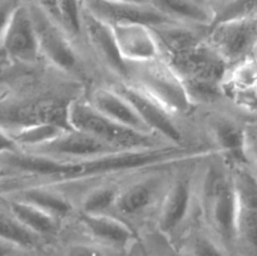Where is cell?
Here are the masks:
<instances>
[{
    "label": "cell",
    "mask_w": 257,
    "mask_h": 256,
    "mask_svg": "<svg viewBox=\"0 0 257 256\" xmlns=\"http://www.w3.org/2000/svg\"><path fill=\"white\" fill-rule=\"evenodd\" d=\"M33 3L38 5L42 10H44L48 15L53 18L55 22L60 24L59 9H58V0H33ZM62 25V24H60Z\"/></svg>",
    "instance_id": "cell-32"
},
{
    "label": "cell",
    "mask_w": 257,
    "mask_h": 256,
    "mask_svg": "<svg viewBox=\"0 0 257 256\" xmlns=\"http://www.w3.org/2000/svg\"><path fill=\"white\" fill-rule=\"evenodd\" d=\"M67 124L69 128L89 133L122 151L158 147L157 141L152 138V135L119 124L102 114L89 102L77 100L69 104L67 108Z\"/></svg>",
    "instance_id": "cell-4"
},
{
    "label": "cell",
    "mask_w": 257,
    "mask_h": 256,
    "mask_svg": "<svg viewBox=\"0 0 257 256\" xmlns=\"http://www.w3.org/2000/svg\"><path fill=\"white\" fill-rule=\"evenodd\" d=\"M83 32L88 38V42L92 45L95 54L117 74L128 75V63L123 59L118 49L113 28L107 23L102 22L98 18L84 10L83 12Z\"/></svg>",
    "instance_id": "cell-13"
},
{
    "label": "cell",
    "mask_w": 257,
    "mask_h": 256,
    "mask_svg": "<svg viewBox=\"0 0 257 256\" xmlns=\"http://www.w3.org/2000/svg\"><path fill=\"white\" fill-rule=\"evenodd\" d=\"M8 212L39 236L52 235L57 231V217L22 200L10 197L8 200Z\"/></svg>",
    "instance_id": "cell-22"
},
{
    "label": "cell",
    "mask_w": 257,
    "mask_h": 256,
    "mask_svg": "<svg viewBox=\"0 0 257 256\" xmlns=\"http://www.w3.org/2000/svg\"><path fill=\"white\" fill-rule=\"evenodd\" d=\"M39 39L40 52L59 69L72 70L77 65V55L65 34L64 28L55 22L35 3L28 5Z\"/></svg>",
    "instance_id": "cell-9"
},
{
    "label": "cell",
    "mask_w": 257,
    "mask_h": 256,
    "mask_svg": "<svg viewBox=\"0 0 257 256\" xmlns=\"http://www.w3.org/2000/svg\"><path fill=\"white\" fill-rule=\"evenodd\" d=\"M150 4L167 18L182 24L211 27L213 23L212 9L197 0H150Z\"/></svg>",
    "instance_id": "cell-16"
},
{
    "label": "cell",
    "mask_w": 257,
    "mask_h": 256,
    "mask_svg": "<svg viewBox=\"0 0 257 256\" xmlns=\"http://www.w3.org/2000/svg\"><path fill=\"white\" fill-rule=\"evenodd\" d=\"M12 197L30 203L57 218L65 217L73 210L72 203L64 196L44 188V186H30L22 188L13 193Z\"/></svg>",
    "instance_id": "cell-21"
},
{
    "label": "cell",
    "mask_w": 257,
    "mask_h": 256,
    "mask_svg": "<svg viewBox=\"0 0 257 256\" xmlns=\"http://www.w3.org/2000/svg\"><path fill=\"white\" fill-rule=\"evenodd\" d=\"M197 2H201V3H205V2H203V0H197Z\"/></svg>",
    "instance_id": "cell-36"
},
{
    "label": "cell",
    "mask_w": 257,
    "mask_h": 256,
    "mask_svg": "<svg viewBox=\"0 0 257 256\" xmlns=\"http://www.w3.org/2000/svg\"><path fill=\"white\" fill-rule=\"evenodd\" d=\"M119 191L113 186H102L92 190L84 196L82 208L84 215H104L110 207L115 206Z\"/></svg>",
    "instance_id": "cell-26"
},
{
    "label": "cell",
    "mask_w": 257,
    "mask_h": 256,
    "mask_svg": "<svg viewBox=\"0 0 257 256\" xmlns=\"http://www.w3.org/2000/svg\"><path fill=\"white\" fill-rule=\"evenodd\" d=\"M216 155H221L217 147L185 145L122 151L112 155L82 160H63L25 151H12L3 152V165L15 172L38 178V182L34 186H50L141 168L187 162Z\"/></svg>",
    "instance_id": "cell-1"
},
{
    "label": "cell",
    "mask_w": 257,
    "mask_h": 256,
    "mask_svg": "<svg viewBox=\"0 0 257 256\" xmlns=\"http://www.w3.org/2000/svg\"><path fill=\"white\" fill-rule=\"evenodd\" d=\"M115 90L132 103L151 132L162 136L173 145H182V135L172 119L173 114L160 102L147 94L138 85L122 84L115 88Z\"/></svg>",
    "instance_id": "cell-11"
},
{
    "label": "cell",
    "mask_w": 257,
    "mask_h": 256,
    "mask_svg": "<svg viewBox=\"0 0 257 256\" xmlns=\"http://www.w3.org/2000/svg\"><path fill=\"white\" fill-rule=\"evenodd\" d=\"M216 147L221 155H225L236 166L242 165L248 160L246 153V138L247 133L241 127L228 119H218L213 124Z\"/></svg>",
    "instance_id": "cell-18"
},
{
    "label": "cell",
    "mask_w": 257,
    "mask_h": 256,
    "mask_svg": "<svg viewBox=\"0 0 257 256\" xmlns=\"http://www.w3.org/2000/svg\"><path fill=\"white\" fill-rule=\"evenodd\" d=\"M67 256H105L100 248L97 246L88 245V243H75L72 245L67 251Z\"/></svg>",
    "instance_id": "cell-31"
},
{
    "label": "cell",
    "mask_w": 257,
    "mask_h": 256,
    "mask_svg": "<svg viewBox=\"0 0 257 256\" xmlns=\"http://www.w3.org/2000/svg\"><path fill=\"white\" fill-rule=\"evenodd\" d=\"M253 57H255L256 59H257V43H256L255 48H253Z\"/></svg>",
    "instance_id": "cell-35"
},
{
    "label": "cell",
    "mask_w": 257,
    "mask_h": 256,
    "mask_svg": "<svg viewBox=\"0 0 257 256\" xmlns=\"http://www.w3.org/2000/svg\"><path fill=\"white\" fill-rule=\"evenodd\" d=\"M3 52L19 62H34L40 52L39 39L28 5L15 7L3 22Z\"/></svg>",
    "instance_id": "cell-7"
},
{
    "label": "cell",
    "mask_w": 257,
    "mask_h": 256,
    "mask_svg": "<svg viewBox=\"0 0 257 256\" xmlns=\"http://www.w3.org/2000/svg\"><path fill=\"white\" fill-rule=\"evenodd\" d=\"M60 24L72 37L83 32V0H58Z\"/></svg>",
    "instance_id": "cell-29"
},
{
    "label": "cell",
    "mask_w": 257,
    "mask_h": 256,
    "mask_svg": "<svg viewBox=\"0 0 257 256\" xmlns=\"http://www.w3.org/2000/svg\"><path fill=\"white\" fill-rule=\"evenodd\" d=\"M246 153L248 160H252L257 165V133L247 135L246 138Z\"/></svg>",
    "instance_id": "cell-33"
},
{
    "label": "cell",
    "mask_w": 257,
    "mask_h": 256,
    "mask_svg": "<svg viewBox=\"0 0 257 256\" xmlns=\"http://www.w3.org/2000/svg\"><path fill=\"white\" fill-rule=\"evenodd\" d=\"M247 89H257V59L255 57L245 58L238 62L231 74L226 77L222 85V90L228 95Z\"/></svg>",
    "instance_id": "cell-24"
},
{
    "label": "cell",
    "mask_w": 257,
    "mask_h": 256,
    "mask_svg": "<svg viewBox=\"0 0 257 256\" xmlns=\"http://www.w3.org/2000/svg\"><path fill=\"white\" fill-rule=\"evenodd\" d=\"M25 152L35 155L48 156L53 158L63 160H82V158L100 157L122 152V150L113 147L109 143L82 131L68 128L58 138L44 146Z\"/></svg>",
    "instance_id": "cell-10"
},
{
    "label": "cell",
    "mask_w": 257,
    "mask_h": 256,
    "mask_svg": "<svg viewBox=\"0 0 257 256\" xmlns=\"http://www.w3.org/2000/svg\"><path fill=\"white\" fill-rule=\"evenodd\" d=\"M90 104L97 108L102 114L107 115L110 119L115 120L119 124L138 131L142 133L153 135L132 103L123 97L115 89H97L92 95Z\"/></svg>",
    "instance_id": "cell-15"
},
{
    "label": "cell",
    "mask_w": 257,
    "mask_h": 256,
    "mask_svg": "<svg viewBox=\"0 0 257 256\" xmlns=\"http://www.w3.org/2000/svg\"><path fill=\"white\" fill-rule=\"evenodd\" d=\"M9 256H14V255H9Z\"/></svg>",
    "instance_id": "cell-37"
},
{
    "label": "cell",
    "mask_w": 257,
    "mask_h": 256,
    "mask_svg": "<svg viewBox=\"0 0 257 256\" xmlns=\"http://www.w3.org/2000/svg\"><path fill=\"white\" fill-rule=\"evenodd\" d=\"M112 28L120 55L128 64L161 59L162 52L152 28L146 25H115Z\"/></svg>",
    "instance_id": "cell-12"
},
{
    "label": "cell",
    "mask_w": 257,
    "mask_h": 256,
    "mask_svg": "<svg viewBox=\"0 0 257 256\" xmlns=\"http://www.w3.org/2000/svg\"><path fill=\"white\" fill-rule=\"evenodd\" d=\"M182 23L152 28L163 60L183 80L191 97L208 98L222 90L227 77V60L208 40Z\"/></svg>",
    "instance_id": "cell-2"
},
{
    "label": "cell",
    "mask_w": 257,
    "mask_h": 256,
    "mask_svg": "<svg viewBox=\"0 0 257 256\" xmlns=\"http://www.w3.org/2000/svg\"><path fill=\"white\" fill-rule=\"evenodd\" d=\"M193 256H230L218 243L206 236H198L192 246Z\"/></svg>",
    "instance_id": "cell-30"
},
{
    "label": "cell",
    "mask_w": 257,
    "mask_h": 256,
    "mask_svg": "<svg viewBox=\"0 0 257 256\" xmlns=\"http://www.w3.org/2000/svg\"><path fill=\"white\" fill-rule=\"evenodd\" d=\"M192 182L186 176L173 181L166 192L158 215V227L166 235H172L187 218L192 206Z\"/></svg>",
    "instance_id": "cell-14"
},
{
    "label": "cell",
    "mask_w": 257,
    "mask_h": 256,
    "mask_svg": "<svg viewBox=\"0 0 257 256\" xmlns=\"http://www.w3.org/2000/svg\"><path fill=\"white\" fill-rule=\"evenodd\" d=\"M39 237V235L23 225L9 212L2 216V238L9 245L20 248H32L37 245Z\"/></svg>",
    "instance_id": "cell-25"
},
{
    "label": "cell",
    "mask_w": 257,
    "mask_h": 256,
    "mask_svg": "<svg viewBox=\"0 0 257 256\" xmlns=\"http://www.w3.org/2000/svg\"><path fill=\"white\" fill-rule=\"evenodd\" d=\"M237 242L246 256H257V210L238 208Z\"/></svg>",
    "instance_id": "cell-27"
},
{
    "label": "cell",
    "mask_w": 257,
    "mask_h": 256,
    "mask_svg": "<svg viewBox=\"0 0 257 256\" xmlns=\"http://www.w3.org/2000/svg\"><path fill=\"white\" fill-rule=\"evenodd\" d=\"M137 65L140 68L136 69V78L141 89L155 98L172 114L190 112L193 98L183 80L162 58Z\"/></svg>",
    "instance_id": "cell-5"
},
{
    "label": "cell",
    "mask_w": 257,
    "mask_h": 256,
    "mask_svg": "<svg viewBox=\"0 0 257 256\" xmlns=\"http://www.w3.org/2000/svg\"><path fill=\"white\" fill-rule=\"evenodd\" d=\"M83 8L93 17L115 25H146L150 28L177 23L158 12L150 3L112 2V0H83Z\"/></svg>",
    "instance_id": "cell-6"
},
{
    "label": "cell",
    "mask_w": 257,
    "mask_h": 256,
    "mask_svg": "<svg viewBox=\"0 0 257 256\" xmlns=\"http://www.w3.org/2000/svg\"><path fill=\"white\" fill-rule=\"evenodd\" d=\"M68 127L54 122H35L22 124L7 131L3 128V135L7 136L15 148L20 151H33L59 137Z\"/></svg>",
    "instance_id": "cell-17"
},
{
    "label": "cell",
    "mask_w": 257,
    "mask_h": 256,
    "mask_svg": "<svg viewBox=\"0 0 257 256\" xmlns=\"http://www.w3.org/2000/svg\"><path fill=\"white\" fill-rule=\"evenodd\" d=\"M257 18V0H222L213 9V23Z\"/></svg>",
    "instance_id": "cell-28"
},
{
    "label": "cell",
    "mask_w": 257,
    "mask_h": 256,
    "mask_svg": "<svg viewBox=\"0 0 257 256\" xmlns=\"http://www.w3.org/2000/svg\"><path fill=\"white\" fill-rule=\"evenodd\" d=\"M161 183L158 178L151 177L132 183L119 191L115 207L125 215H137L147 210L156 200Z\"/></svg>",
    "instance_id": "cell-19"
},
{
    "label": "cell",
    "mask_w": 257,
    "mask_h": 256,
    "mask_svg": "<svg viewBox=\"0 0 257 256\" xmlns=\"http://www.w3.org/2000/svg\"><path fill=\"white\" fill-rule=\"evenodd\" d=\"M208 42L230 62H241L257 43V18L233 19L211 25Z\"/></svg>",
    "instance_id": "cell-8"
},
{
    "label": "cell",
    "mask_w": 257,
    "mask_h": 256,
    "mask_svg": "<svg viewBox=\"0 0 257 256\" xmlns=\"http://www.w3.org/2000/svg\"><path fill=\"white\" fill-rule=\"evenodd\" d=\"M203 213L218 238L227 247L237 242L238 202L231 171L213 163L206 171L202 182Z\"/></svg>",
    "instance_id": "cell-3"
},
{
    "label": "cell",
    "mask_w": 257,
    "mask_h": 256,
    "mask_svg": "<svg viewBox=\"0 0 257 256\" xmlns=\"http://www.w3.org/2000/svg\"><path fill=\"white\" fill-rule=\"evenodd\" d=\"M83 223L92 236L103 242L124 246L135 238V233L128 225L104 215H83Z\"/></svg>",
    "instance_id": "cell-20"
},
{
    "label": "cell",
    "mask_w": 257,
    "mask_h": 256,
    "mask_svg": "<svg viewBox=\"0 0 257 256\" xmlns=\"http://www.w3.org/2000/svg\"><path fill=\"white\" fill-rule=\"evenodd\" d=\"M112 2H131V3H150V0H112Z\"/></svg>",
    "instance_id": "cell-34"
},
{
    "label": "cell",
    "mask_w": 257,
    "mask_h": 256,
    "mask_svg": "<svg viewBox=\"0 0 257 256\" xmlns=\"http://www.w3.org/2000/svg\"><path fill=\"white\" fill-rule=\"evenodd\" d=\"M233 188L238 208L257 210V177L252 172L238 165L231 170Z\"/></svg>",
    "instance_id": "cell-23"
}]
</instances>
